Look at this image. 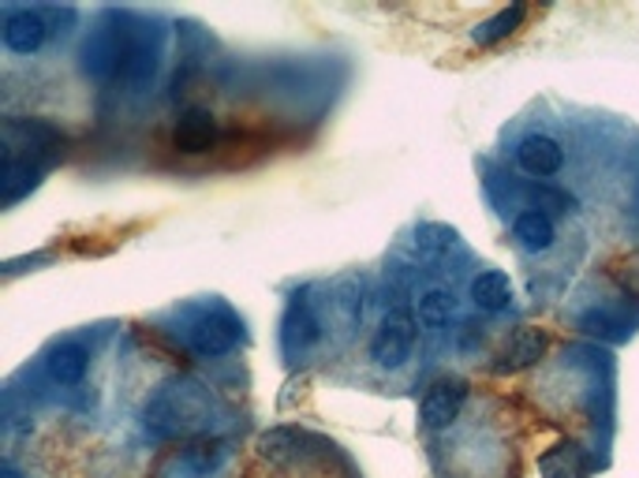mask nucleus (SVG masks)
<instances>
[{"mask_svg":"<svg viewBox=\"0 0 639 478\" xmlns=\"http://www.w3.org/2000/svg\"><path fill=\"white\" fill-rule=\"evenodd\" d=\"M516 162H520L524 173L547 180V176H558L561 168H565V149H561L558 138H550V135H528L516 146Z\"/></svg>","mask_w":639,"mask_h":478,"instance_id":"7","label":"nucleus"},{"mask_svg":"<svg viewBox=\"0 0 639 478\" xmlns=\"http://www.w3.org/2000/svg\"><path fill=\"white\" fill-rule=\"evenodd\" d=\"M411 348H416V322H411L408 314H389L371 341V359L378 363V367L393 370L408 359Z\"/></svg>","mask_w":639,"mask_h":478,"instance_id":"2","label":"nucleus"},{"mask_svg":"<svg viewBox=\"0 0 639 478\" xmlns=\"http://www.w3.org/2000/svg\"><path fill=\"white\" fill-rule=\"evenodd\" d=\"M87 367H90V355L82 344H60V348L49 352V374L56 386H79L87 378Z\"/></svg>","mask_w":639,"mask_h":478,"instance_id":"12","label":"nucleus"},{"mask_svg":"<svg viewBox=\"0 0 639 478\" xmlns=\"http://www.w3.org/2000/svg\"><path fill=\"white\" fill-rule=\"evenodd\" d=\"M513 236L524 251H550L553 240H558V229H553L550 213L524 210V213H516V221H513Z\"/></svg>","mask_w":639,"mask_h":478,"instance_id":"10","label":"nucleus"},{"mask_svg":"<svg viewBox=\"0 0 639 478\" xmlns=\"http://www.w3.org/2000/svg\"><path fill=\"white\" fill-rule=\"evenodd\" d=\"M224 460H229V445L224 442L187 445L173 456V460H168L162 478H210V475H218V467Z\"/></svg>","mask_w":639,"mask_h":478,"instance_id":"3","label":"nucleus"},{"mask_svg":"<svg viewBox=\"0 0 639 478\" xmlns=\"http://www.w3.org/2000/svg\"><path fill=\"white\" fill-rule=\"evenodd\" d=\"M547 352V333L542 330H516L509 336V344L497 355V374H520L535 367Z\"/></svg>","mask_w":639,"mask_h":478,"instance_id":"8","label":"nucleus"},{"mask_svg":"<svg viewBox=\"0 0 639 478\" xmlns=\"http://www.w3.org/2000/svg\"><path fill=\"white\" fill-rule=\"evenodd\" d=\"M524 8L516 4V8H505V12H497L494 19H486V23H478L472 37H475V45H494V42H502V37H509L516 26L524 23Z\"/></svg>","mask_w":639,"mask_h":478,"instance_id":"15","label":"nucleus"},{"mask_svg":"<svg viewBox=\"0 0 639 478\" xmlns=\"http://www.w3.org/2000/svg\"><path fill=\"white\" fill-rule=\"evenodd\" d=\"M453 318H456V296L449 288H427L419 296V322L427 330H445Z\"/></svg>","mask_w":639,"mask_h":478,"instance_id":"13","label":"nucleus"},{"mask_svg":"<svg viewBox=\"0 0 639 478\" xmlns=\"http://www.w3.org/2000/svg\"><path fill=\"white\" fill-rule=\"evenodd\" d=\"M472 303L486 314L505 311V307L513 303V280L505 274H497V269H486V274H478L472 280Z\"/></svg>","mask_w":639,"mask_h":478,"instance_id":"11","label":"nucleus"},{"mask_svg":"<svg viewBox=\"0 0 639 478\" xmlns=\"http://www.w3.org/2000/svg\"><path fill=\"white\" fill-rule=\"evenodd\" d=\"M285 341H288V348H311V344L318 341V322L304 299H293V307H288Z\"/></svg>","mask_w":639,"mask_h":478,"instance_id":"14","label":"nucleus"},{"mask_svg":"<svg viewBox=\"0 0 639 478\" xmlns=\"http://www.w3.org/2000/svg\"><path fill=\"white\" fill-rule=\"evenodd\" d=\"M187 341H191V348L199 355L218 359V355H229L232 348H236L240 330H236V322L224 314H202L199 322L187 330Z\"/></svg>","mask_w":639,"mask_h":478,"instance_id":"5","label":"nucleus"},{"mask_svg":"<svg viewBox=\"0 0 639 478\" xmlns=\"http://www.w3.org/2000/svg\"><path fill=\"white\" fill-rule=\"evenodd\" d=\"M213 143H218V124H213L210 112L187 109L173 131V146L180 149V154H206Z\"/></svg>","mask_w":639,"mask_h":478,"instance_id":"9","label":"nucleus"},{"mask_svg":"<svg viewBox=\"0 0 639 478\" xmlns=\"http://www.w3.org/2000/svg\"><path fill=\"white\" fill-rule=\"evenodd\" d=\"M296 448H299V434L296 430H288V426H277V430H269V434L258 437V456L262 460H269V464H285Z\"/></svg>","mask_w":639,"mask_h":478,"instance_id":"16","label":"nucleus"},{"mask_svg":"<svg viewBox=\"0 0 639 478\" xmlns=\"http://www.w3.org/2000/svg\"><path fill=\"white\" fill-rule=\"evenodd\" d=\"M0 478H23V475H19L12 464H4V471H0Z\"/></svg>","mask_w":639,"mask_h":478,"instance_id":"19","label":"nucleus"},{"mask_svg":"<svg viewBox=\"0 0 639 478\" xmlns=\"http://www.w3.org/2000/svg\"><path fill=\"white\" fill-rule=\"evenodd\" d=\"M464 400H467V386L460 378H445V381H438V386H430L427 397H422V404H419L422 426L441 430V426L456 423Z\"/></svg>","mask_w":639,"mask_h":478,"instance_id":"4","label":"nucleus"},{"mask_svg":"<svg viewBox=\"0 0 639 478\" xmlns=\"http://www.w3.org/2000/svg\"><path fill=\"white\" fill-rule=\"evenodd\" d=\"M0 31H4V45L12 53H34L49 37L45 19L31 12V8H4V26Z\"/></svg>","mask_w":639,"mask_h":478,"instance_id":"6","label":"nucleus"},{"mask_svg":"<svg viewBox=\"0 0 639 478\" xmlns=\"http://www.w3.org/2000/svg\"><path fill=\"white\" fill-rule=\"evenodd\" d=\"M542 471H547V478H580L584 475V460H580L576 445H558L542 460Z\"/></svg>","mask_w":639,"mask_h":478,"instance_id":"17","label":"nucleus"},{"mask_svg":"<svg viewBox=\"0 0 639 478\" xmlns=\"http://www.w3.org/2000/svg\"><path fill=\"white\" fill-rule=\"evenodd\" d=\"M531 199H535V205H539V210H561V213H569L572 205H576L565 191H550V187H539V191H535Z\"/></svg>","mask_w":639,"mask_h":478,"instance_id":"18","label":"nucleus"},{"mask_svg":"<svg viewBox=\"0 0 639 478\" xmlns=\"http://www.w3.org/2000/svg\"><path fill=\"white\" fill-rule=\"evenodd\" d=\"M206 419H210V397L202 392V386H195V381H173V386H165L146 404L143 423L154 437H180L202 430Z\"/></svg>","mask_w":639,"mask_h":478,"instance_id":"1","label":"nucleus"}]
</instances>
